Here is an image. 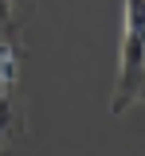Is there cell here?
I'll return each instance as SVG.
<instances>
[{
  "label": "cell",
  "instance_id": "cell-1",
  "mask_svg": "<svg viewBox=\"0 0 145 156\" xmlns=\"http://www.w3.org/2000/svg\"><path fill=\"white\" fill-rule=\"evenodd\" d=\"M145 98V0L122 4V47H118V82L110 113H125Z\"/></svg>",
  "mask_w": 145,
  "mask_h": 156
},
{
  "label": "cell",
  "instance_id": "cell-2",
  "mask_svg": "<svg viewBox=\"0 0 145 156\" xmlns=\"http://www.w3.org/2000/svg\"><path fill=\"white\" fill-rule=\"evenodd\" d=\"M12 4H16V0H0V47H8L4 31L12 27Z\"/></svg>",
  "mask_w": 145,
  "mask_h": 156
},
{
  "label": "cell",
  "instance_id": "cell-3",
  "mask_svg": "<svg viewBox=\"0 0 145 156\" xmlns=\"http://www.w3.org/2000/svg\"><path fill=\"white\" fill-rule=\"evenodd\" d=\"M141 101H145V98H141Z\"/></svg>",
  "mask_w": 145,
  "mask_h": 156
}]
</instances>
